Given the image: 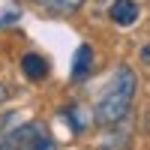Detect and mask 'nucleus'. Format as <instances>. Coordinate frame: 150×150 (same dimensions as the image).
I'll use <instances>...</instances> for the list:
<instances>
[{"label": "nucleus", "instance_id": "obj_4", "mask_svg": "<svg viewBox=\"0 0 150 150\" xmlns=\"http://www.w3.org/2000/svg\"><path fill=\"white\" fill-rule=\"evenodd\" d=\"M18 123H21L18 111H3L0 114V150H12V138H15Z\"/></svg>", "mask_w": 150, "mask_h": 150}, {"label": "nucleus", "instance_id": "obj_8", "mask_svg": "<svg viewBox=\"0 0 150 150\" xmlns=\"http://www.w3.org/2000/svg\"><path fill=\"white\" fill-rule=\"evenodd\" d=\"M45 6H51V9H60V12H75L84 0H42Z\"/></svg>", "mask_w": 150, "mask_h": 150}, {"label": "nucleus", "instance_id": "obj_2", "mask_svg": "<svg viewBox=\"0 0 150 150\" xmlns=\"http://www.w3.org/2000/svg\"><path fill=\"white\" fill-rule=\"evenodd\" d=\"M12 150H54V138L48 135L45 123H24L15 129Z\"/></svg>", "mask_w": 150, "mask_h": 150}, {"label": "nucleus", "instance_id": "obj_6", "mask_svg": "<svg viewBox=\"0 0 150 150\" xmlns=\"http://www.w3.org/2000/svg\"><path fill=\"white\" fill-rule=\"evenodd\" d=\"M21 69H24V75H27L30 81H42L45 75H48V63H45L42 54H24Z\"/></svg>", "mask_w": 150, "mask_h": 150}, {"label": "nucleus", "instance_id": "obj_7", "mask_svg": "<svg viewBox=\"0 0 150 150\" xmlns=\"http://www.w3.org/2000/svg\"><path fill=\"white\" fill-rule=\"evenodd\" d=\"M66 117L72 120V129H75V132H84V129H87V117L81 114V108H78V105L66 108Z\"/></svg>", "mask_w": 150, "mask_h": 150}, {"label": "nucleus", "instance_id": "obj_3", "mask_svg": "<svg viewBox=\"0 0 150 150\" xmlns=\"http://www.w3.org/2000/svg\"><path fill=\"white\" fill-rule=\"evenodd\" d=\"M108 15H111V21H114V24L129 27V24L138 21L141 9H138V3H135V0H114V3L108 6Z\"/></svg>", "mask_w": 150, "mask_h": 150}, {"label": "nucleus", "instance_id": "obj_5", "mask_svg": "<svg viewBox=\"0 0 150 150\" xmlns=\"http://www.w3.org/2000/svg\"><path fill=\"white\" fill-rule=\"evenodd\" d=\"M90 66H93V48L90 45H81L75 51V63H72V81H84L90 75Z\"/></svg>", "mask_w": 150, "mask_h": 150}, {"label": "nucleus", "instance_id": "obj_10", "mask_svg": "<svg viewBox=\"0 0 150 150\" xmlns=\"http://www.w3.org/2000/svg\"><path fill=\"white\" fill-rule=\"evenodd\" d=\"M9 96V90H6V87H0V99H6Z\"/></svg>", "mask_w": 150, "mask_h": 150}, {"label": "nucleus", "instance_id": "obj_1", "mask_svg": "<svg viewBox=\"0 0 150 150\" xmlns=\"http://www.w3.org/2000/svg\"><path fill=\"white\" fill-rule=\"evenodd\" d=\"M135 84H138V81H135V72L129 66H120L114 72L108 90L96 102V120L102 123V126H114V123H120L123 117L129 114L132 96H135Z\"/></svg>", "mask_w": 150, "mask_h": 150}, {"label": "nucleus", "instance_id": "obj_9", "mask_svg": "<svg viewBox=\"0 0 150 150\" xmlns=\"http://www.w3.org/2000/svg\"><path fill=\"white\" fill-rule=\"evenodd\" d=\"M141 57H144V63H150V45H144V48H141Z\"/></svg>", "mask_w": 150, "mask_h": 150}]
</instances>
